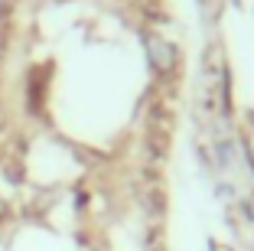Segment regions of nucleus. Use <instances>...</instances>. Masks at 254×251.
I'll list each match as a JSON object with an SVG mask.
<instances>
[{
    "instance_id": "nucleus-1",
    "label": "nucleus",
    "mask_w": 254,
    "mask_h": 251,
    "mask_svg": "<svg viewBox=\"0 0 254 251\" xmlns=\"http://www.w3.org/2000/svg\"><path fill=\"white\" fill-rule=\"evenodd\" d=\"M147 56H150V66L157 69L160 75H170L176 69V59H180L176 46H170L166 39H157V36L147 39Z\"/></svg>"
},
{
    "instance_id": "nucleus-2",
    "label": "nucleus",
    "mask_w": 254,
    "mask_h": 251,
    "mask_svg": "<svg viewBox=\"0 0 254 251\" xmlns=\"http://www.w3.org/2000/svg\"><path fill=\"white\" fill-rule=\"evenodd\" d=\"M3 215H7V206H3V202H0V219H3Z\"/></svg>"
}]
</instances>
